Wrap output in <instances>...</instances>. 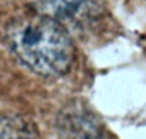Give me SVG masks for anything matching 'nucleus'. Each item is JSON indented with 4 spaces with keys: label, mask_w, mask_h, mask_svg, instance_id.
I'll use <instances>...</instances> for the list:
<instances>
[{
    "label": "nucleus",
    "mask_w": 146,
    "mask_h": 139,
    "mask_svg": "<svg viewBox=\"0 0 146 139\" xmlns=\"http://www.w3.org/2000/svg\"><path fill=\"white\" fill-rule=\"evenodd\" d=\"M6 40L14 55L38 75L60 77L72 65V41L54 19L37 13L16 19L7 27Z\"/></svg>",
    "instance_id": "f257e3e1"
},
{
    "label": "nucleus",
    "mask_w": 146,
    "mask_h": 139,
    "mask_svg": "<svg viewBox=\"0 0 146 139\" xmlns=\"http://www.w3.org/2000/svg\"><path fill=\"white\" fill-rule=\"evenodd\" d=\"M29 3L37 14L61 21L81 14L91 0H29Z\"/></svg>",
    "instance_id": "f03ea898"
},
{
    "label": "nucleus",
    "mask_w": 146,
    "mask_h": 139,
    "mask_svg": "<svg viewBox=\"0 0 146 139\" xmlns=\"http://www.w3.org/2000/svg\"><path fill=\"white\" fill-rule=\"evenodd\" d=\"M62 128L70 132L72 136L78 138H94L98 135V125L92 119V116L87 112L81 111H70L65 112L64 121H62Z\"/></svg>",
    "instance_id": "7ed1b4c3"
},
{
    "label": "nucleus",
    "mask_w": 146,
    "mask_h": 139,
    "mask_svg": "<svg viewBox=\"0 0 146 139\" xmlns=\"http://www.w3.org/2000/svg\"><path fill=\"white\" fill-rule=\"evenodd\" d=\"M0 139H38L34 126L23 118H0Z\"/></svg>",
    "instance_id": "20e7f679"
}]
</instances>
